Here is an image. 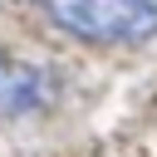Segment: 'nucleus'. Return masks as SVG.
<instances>
[{
  "instance_id": "nucleus-1",
  "label": "nucleus",
  "mask_w": 157,
  "mask_h": 157,
  "mask_svg": "<svg viewBox=\"0 0 157 157\" xmlns=\"http://www.w3.org/2000/svg\"><path fill=\"white\" fill-rule=\"evenodd\" d=\"M39 15L88 44H142L157 34V0H34Z\"/></svg>"
},
{
  "instance_id": "nucleus-2",
  "label": "nucleus",
  "mask_w": 157,
  "mask_h": 157,
  "mask_svg": "<svg viewBox=\"0 0 157 157\" xmlns=\"http://www.w3.org/2000/svg\"><path fill=\"white\" fill-rule=\"evenodd\" d=\"M54 98H59V83H54V74L44 64L0 54V123L39 118V113L54 108Z\"/></svg>"
}]
</instances>
